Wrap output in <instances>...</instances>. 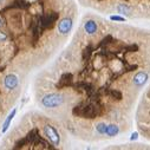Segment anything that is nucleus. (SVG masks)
<instances>
[{
    "label": "nucleus",
    "instance_id": "nucleus-1",
    "mask_svg": "<svg viewBox=\"0 0 150 150\" xmlns=\"http://www.w3.org/2000/svg\"><path fill=\"white\" fill-rule=\"evenodd\" d=\"M65 102V97L62 93H47L42 98V104L44 108L52 109V108H58Z\"/></svg>",
    "mask_w": 150,
    "mask_h": 150
},
{
    "label": "nucleus",
    "instance_id": "nucleus-2",
    "mask_svg": "<svg viewBox=\"0 0 150 150\" xmlns=\"http://www.w3.org/2000/svg\"><path fill=\"white\" fill-rule=\"evenodd\" d=\"M43 130H44V134L47 137V139L54 146H58L60 144V135H59V132L57 131V129L54 127H52L51 124H46V125H44Z\"/></svg>",
    "mask_w": 150,
    "mask_h": 150
},
{
    "label": "nucleus",
    "instance_id": "nucleus-3",
    "mask_svg": "<svg viewBox=\"0 0 150 150\" xmlns=\"http://www.w3.org/2000/svg\"><path fill=\"white\" fill-rule=\"evenodd\" d=\"M72 26H73L72 19L69 17H65L58 23V32L60 34H69L70 31L72 30Z\"/></svg>",
    "mask_w": 150,
    "mask_h": 150
},
{
    "label": "nucleus",
    "instance_id": "nucleus-4",
    "mask_svg": "<svg viewBox=\"0 0 150 150\" xmlns=\"http://www.w3.org/2000/svg\"><path fill=\"white\" fill-rule=\"evenodd\" d=\"M148 79H149V74H148L146 72H144V71H139V72H137L135 76H134L132 82H134V85H135V86L142 88L143 85L146 84Z\"/></svg>",
    "mask_w": 150,
    "mask_h": 150
},
{
    "label": "nucleus",
    "instance_id": "nucleus-5",
    "mask_svg": "<svg viewBox=\"0 0 150 150\" xmlns=\"http://www.w3.org/2000/svg\"><path fill=\"white\" fill-rule=\"evenodd\" d=\"M18 84H19V79H18V77L16 76L14 73H10V74H7V76L5 77V79H4V85H5V88L7 89V90H14L17 86H18Z\"/></svg>",
    "mask_w": 150,
    "mask_h": 150
},
{
    "label": "nucleus",
    "instance_id": "nucleus-6",
    "mask_svg": "<svg viewBox=\"0 0 150 150\" xmlns=\"http://www.w3.org/2000/svg\"><path fill=\"white\" fill-rule=\"evenodd\" d=\"M121 129L117 124H114V123H111V124H106V130H105V135L109 136V137H115L120 134Z\"/></svg>",
    "mask_w": 150,
    "mask_h": 150
},
{
    "label": "nucleus",
    "instance_id": "nucleus-7",
    "mask_svg": "<svg viewBox=\"0 0 150 150\" xmlns=\"http://www.w3.org/2000/svg\"><path fill=\"white\" fill-rule=\"evenodd\" d=\"M97 30H98V26H97L96 21H93V20H88L84 24V31L90 35H93L97 32Z\"/></svg>",
    "mask_w": 150,
    "mask_h": 150
},
{
    "label": "nucleus",
    "instance_id": "nucleus-8",
    "mask_svg": "<svg viewBox=\"0 0 150 150\" xmlns=\"http://www.w3.org/2000/svg\"><path fill=\"white\" fill-rule=\"evenodd\" d=\"M16 115H17V109H13V110L11 111V114L6 117V120H5L4 124H3V129H1V132H3V134H5V132L7 131V129H8L10 125H11V122L13 121V118L16 117Z\"/></svg>",
    "mask_w": 150,
    "mask_h": 150
},
{
    "label": "nucleus",
    "instance_id": "nucleus-9",
    "mask_svg": "<svg viewBox=\"0 0 150 150\" xmlns=\"http://www.w3.org/2000/svg\"><path fill=\"white\" fill-rule=\"evenodd\" d=\"M116 10L120 14H123V16H129L131 13V7L128 4H118L116 6Z\"/></svg>",
    "mask_w": 150,
    "mask_h": 150
},
{
    "label": "nucleus",
    "instance_id": "nucleus-10",
    "mask_svg": "<svg viewBox=\"0 0 150 150\" xmlns=\"http://www.w3.org/2000/svg\"><path fill=\"white\" fill-rule=\"evenodd\" d=\"M105 130H106V123L104 122H100L96 125V131L99 134V135H105Z\"/></svg>",
    "mask_w": 150,
    "mask_h": 150
},
{
    "label": "nucleus",
    "instance_id": "nucleus-11",
    "mask_svg": "<svg viewBox=\"0 0 150 150\" xmlns=\"http://www.w3.org/2000/svg\"><path fill=\"white\" fill-rule=\"evenodd\" d=\"M110 20H112V21H118V23H124V21H125V18L122 17V16H110Z\"/></svg>",
    "mask_w": 150,
    "mask_h": 150
},
{
    "label": "nucleus",
    "instance_id": "nucleus-12",
    "mask_svg": "<svg viewBox=\"0 0 150 150\" xmlns=\"http://www.w3.org/2000/svg\"><path fill=\"white\" fill-rule=\"evenodd\" d=\"M7 38H8L7 34H6L5 32H1V31H0V43H1V42H6Z\"/></svg>",
    "mask_w": 150,
    "mask_h": 150
},
{
    "label": "nucleus",
    "instance_id": "nucleus-13",
    "mask_svg": "<svg viewBox=\"0 0 150 150\" xmlns=\"http://www.w3.org/2000/svg\"><path fill=\"white\" fill-rule=\"evenodd\" d=\"M138 132H132L131 134V137H130V141L132 142V141H136V139H138Z\"/></svg>",
    "mask_w": 150,
    "mask_h": 150
},
{
    "label": "nucleus",
    "instance_id": "nucleus-14",
    "mask_svg": "<svg viewBox=\"0 0 150 150\" xmlns=\"http://www.w3.org/2000/svg\"><path fill=\"white\" fill-rule=\"evenodd\" d=\"M1 26H3V20L0 19V27H1Z\"/></svg>",
    "mask_w": 150,
    "mask_h": 150
},
{
    "label": "nucleus",
    "instance_id": "nucleus-15",
    "mask_svg": "<svg viewBox=\"0 0 150 150\" xmlns=\"http://www.w3.org/2000/svg\"><path fill=\"white\" fill-rule=\"evenodd\" d=\"M3 1H4V0H0V4H3Z\"/></svg>",
    "mask_w": 150,
    "mask_h": 150
}]
</instances>
